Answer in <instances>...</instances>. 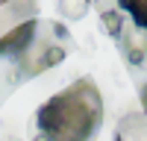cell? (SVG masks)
<instances>
[{"label":"cell","mask_w":147,"mask_h":141,"mask_svg":"<svg viewBox=\"0 0 147 141\" xmlns=\"http://www.w3.org/2000/svg\"><path fill=\"white\" fill-rule=\"evenodd\" d=\"M35 121L50 141H91L103 124L100 88L91 79L71 82L41 106Z\"/></svg>","instance_id":"1"},{"label":"cell","mask_w":147,"mask_h":141,"mask_svg":"<svg viewBox=\"0 0 147 141\" xmlns=\"http://www.w3.org/2000/svg\"><path fill=\"white\" fill-rule=\"evenodd\" d=\"M35 35H38V21L35 18H27V21L15 23L9 32L0 35V56H21V53H27L35 44Z\"/></svg>","instance_id":"2"},{"label":"cell","mask_w":147,"mask_h":141,"mask_svg":"<svg viewBox=\"0 0 147 141\" xmlns=\"http://www.w3.org/2000/svg\"><path fill=\"white\" fill-rule=\"evenodd\" d=\"M18 59H21V70L27 77H32V74H41V70H47V68L62 62L65 59V47H59V44H32L30 50L21 53Z\"/></svg>","instance_id":"3"},{"label":"cell","mask_w":147,"mask_h":141,"mask_svg":"<svg viewBox=\"0 0 147 141\" xmlns=\"http://www.w3.org/2000/svg\"><path fill=\"white\" fill-rule=\"evenodd\" d=\"M115 141H147V109L127 112L118 121Z\"/></svg>","instance_id":"4"},{"label":"cell","mask_w":147,"mask_h":141,"mask_svg":"<svg viewBox=\"0 0 147 141\" xmlns=\"http://www.w3.org/2000/svg\"><path fill=\"white\" fill-rule=\"evenodd\" d=\"M32 15H35V0H12V3L0 6V35Z\"/></svg>","instance_id":"5"},{"label":"cell","mask_w":147,"mask_h":141,"mask_svg":"<svg viewBox=\"0 0 147 141\" xmlns=\"http://www.w3.org/2000/svg\"><path fill=\"white\" fill-rule=\"evenodd\" d=\"M118 3H121V9H124L127 15H132V21L147 32V0H118Z\"/></svg>","instance_id":"6"},{"label":"cell","mask_w":147,"mask_h":141,"mask_svg":"<svg viewBox=\"0 0 147 141\" xmlns=\"http://www.w3.org/2000/svg\"><path fill=\"white\" fill-rule=\"evenodd\" d=\"M88 12V0H59V15L68 21H80Z\"/></svg>","instance_id":"7"},{"label":"cell","mask_w":147,"mask_h":141,"mask_svg":"<svg viewBox=\"0 0 147 141\" xmlns=\"http://www.w3.org/2000/svg\"><path fill=\"white\" fill-rule=\"evenodd\" d=\"M100 23H103V32L112 35V38H118L121 30H124V18H121V12H115V9L103 12V15H100Z\"/></svg>","instance_id":"8"},{"label":"cell","mask_w":147,"mask_h":141,"mask_svg":"<svg viewBox=\"0 0 147 141\" xmlns=\"http://www.w3.org/2000/svg\"><path fill=\"white\" fill-rule=\"evenodd\" d=\"M141 100H144V109H147V82H144V88H141Z\"/></svg>","instance_id":"9"},{"label":"cell","mask_w":147,"mask_h":141,"mask_svg":"<svg viewBox=\"0 0 147 141\" xmlns=\"http://www.w3.org/2000/svg\"><path fill=\"white\" fill-rule=\"evenodd\" d=\"M35 141H50V138H47L44 132H38V135H35Z\"/></svg>","instance_id":"10"},{"label":"cell","mask_w":147,"mask_h":141,"mask_svg":"<svg viewBox=\"0 0 147 141\" xmlns=\"http://www.w3.org/2000/svg\"><path fill=\"white\" fill-rule=\"evenodd\" d=\"M6 3H12V0H0V6H6Z\"/></svg>","instance_id":"11"}]
</instances>
